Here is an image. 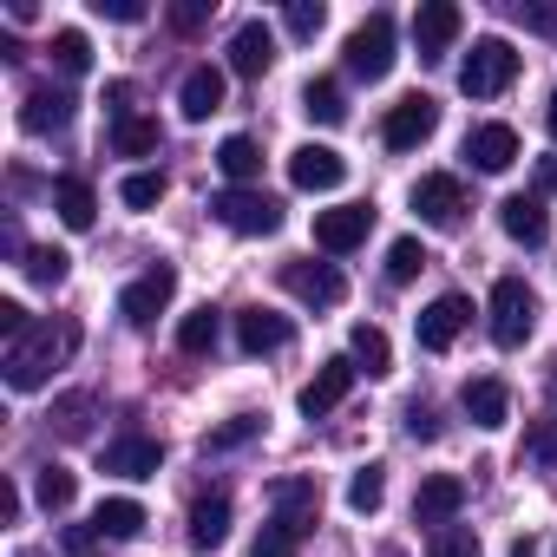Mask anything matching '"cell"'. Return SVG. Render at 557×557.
I'll return each instance as SVG.
<instances>
[{
	"label": "cell",
	"instance_id": "cell-1",
	"mask_svg": "<svg viewBox=\"0 0 557 557\" xmlns=\"http://www.w3.org/2000/svg\"><path fill=\"white\" fill-rule=\"evenodd\" d=\"M79 348V322H34L21 342H8V387L14 394H34V387H47L53 381V368L66 361Z\"/></svg>",
	"mask_w": 557,
	"mask_h": 557
},
{
	"label": "cell",
	"instance_id": "cell-2",
	"mask_svg": "<svg viewBox=\"0 0 557 557\" xmlns=\"http://www.w3.org/2000/svg\"><path fill=\"white\" fill-rule=\"evenodd\" d=\"M511 79H518V47L498 40V34L472 40V53L459 60V92H466V99H498Z\"/></svg>",
	"mask_w": 557,
	"mask_h": 557
},
{
	"label": "cell",
	"instance_id": "cell-3",
	"mask_svg": "<svg viewBox=\"0 0 557 557\" xmlns=\"http://www.w3.org/2000/svg\"><path fill=\"white\" fill-rule=\"evenodd\" d=\"M492 322V342L498 348H524L531 342V329H537V296H531V283H524V275H498V283H492V309H485Z\"/></svg>",
	"mask_w": 557,
	"mask_h": 557
},
{
	"label": "cell",
	"instance_id": "cell-4",
	"mask_svg": "<svg viewBox=\"0 0 557 557\" xmlns=\"http://www.w3.org/2000/svg\"><path fill=\"white\" fill-rule=\"evenodd\" d=\"M348 73L368 79V86L394 73V14H368V21L348 34Z\"/></svg>",
	"mask_w": 557,
	"mask_h": 557
},
{
	"label": "cell",
	"instance_id": "cell-5",
	"mask_svg": "<svg viewBox=\"0 0 557 557\" xmlns=\"http://www.w3.org/2000/svg\"><path fill=\"white\" fill-rule=\"evenodd\" d=\"M171 296H177V269L171 262H158V269H145L138 283H125L119 289V315L132 322V329H151L164 309H171Z\"/></svg>",
	"mask_w": 557,
	"mask_h": 557
},
{
	"label": "cell",
	"instance_id": "cell-6",
	"mask_svg": "<svg viewBox=\"0 0 557 557\" xmlns=\"http://www.w3.org/2000/svg\"><path fill=\"white\" fill-rule=\"evenodd\" d=\"M210 210H216V223L236 230V236H269V230H283V203H275L269 190H223Z\"/></svg>",
	"mask_w": 557,
	"mask_h": 557
},
{
	"label": "cell",
	"instance_id": "cell-7",
	"mask_svg": "<svg viewBox=\"0 0 557 557\" xmlns=\"http://www.w3.org/2000/svg\"><path fill=\"white\" fill-rule=\"evenodd\" d=\"M440 132V106L426 99V92H413V99H400L387 119H381V145L387 151H420L426 138Z\"/></svg>",
	"mask_w": 557,
	"mask_h": 557
},
{
	"label": "cell",
	"instance_id": "cell-8",
	"mask_svg": "<svg viewBox=\"0 0 557 557\" xmlns=\"http://www.w3.org/2000/svg\"><path fill=\"white\" fill-rule=\"evenodd\" d=\"M283 289L302 296L309 309H342L348 302V275L335 262H283Z\"/></svg>",
	"mask_w": 557,
	"mask_h": 557
},
{
	"label": "cell",
	"instance_id": "cell-9",
	"mask_svg": "<svg viewBox=\"0 0 557 557\" xmlns=\"http://www.w3.org/2000/svg\"><path fill=\"white\" fill-rule=\"evenodd\" d=\"M413 210H420V223H433V230H459V216H466V184H459L453 171H426V177L413 184Z\"/></svg>",
	"mask_w": 557,
	"mask_h": 557
},
{
	"label": "cell",
	"instance_id": "cell-10",
	"mask_svg": "<svg viewBox=\"0 0 557 557\" xmlns=\"http://www.w3.org/2000/svg\"><path fill=\"white\" fill-rule=\"evenodd\" d=\"M289 184L296 190H342L348 184V158L335 145H296L289 151Z\"/></svg>",
	"mask_w": 557,
	"mask_h": 557
},
{
	"label": "cell",
	"instance_id": "cell-11",
	"mask_svg": "<svg viewBox=\"0 0 557 557\" xmlns=\"http://www.w3.org/2000/svg\"><path fill=\"white\" fill-rule=\"evenodd\" d=\"M368 230H374V210H368V203L315 210V249H329V256H348V249H361V243H368Z\"/></svg>",
	"mask_w": 557,
	"mask_h": 557
},
{
	"label": "cell",
	"instance_id": "cell-12",
	"mask_svg": "<svg viewBox=\"0 0 557 557\" xmlns=\"http://www.w3.org/2000/svg\"><path fill=\"white\" fill-rule=\"evenodd\" d=\"M289 342H296L289 315H275V309H262V302L236 315V348H243V355H283Z\"/></svg>",
	"mask_w": 557,
	"mask_h": 557
},
{
	"label": "cell",
	"instance_id": "cell-13",
	"mask_svg": "<svg viewBox=\"0 0 557 557\" xmlns=\"http://www.w3.org/2000/svg\"><path fill=\"white\" fill-rule=\"evenodd\" d=\"M466 322H472V302H466V296L426 302V309H420V348H426V355H446V348L466 335Z\"/></svg>",
	"mask_w": 557,
	"mask_h": 557
},
{
	"label": "cell",
	"instance_id": "cell-14",
	"mask_svg": "<svg viewBox=\"0 0 557 557\" xmlns=\"http://www.w3.org/2000/svg\"><path fill=\"white\" fill-rule=\"evenodd\" d=\"M355 374H361V368H355V355H335V361H322V374H315V381L302 387V400H296V407H302L309 420H322V413H335V407L348 400V387H355Z\"/></svg>",
	"mask_w": 557,
	"mask_h": 557
},
{
	"label": "cell",
	"instance_id": "cell-15",
	"mask_svg": "<svg viewBox=\"0 0 557 557\" xmlns=\"http://www.w3.org/2000/svg\"><path fill=\"white\" fill-rule=\"evenodd\" d=\"M269 498H275V524H289L296 537L315 531V518H322V485L315 479H283Z\"/></svg>",
	"mask_w": 557,
	"mask_h": 557
},
{
	"label": "cell",
	"instance_id": "cell-16",
	"mask_svg": "<svg viewBox=\"0 0 557 557\" xmlns=\"http://www.w3.org/2000/svg\"><path fill=\"white\" fill-rule=\"evenodd\" d=\"M459 505H466V479H453V472H426L420 479V492H413V518L420 524H453L459 518Z\"/></svg>",
	"mask_w": 557,
	"mask_h": 557
},
{
	"label": "cell",
	"instance_id": "cell-17",
	"mask_svg": "<svg viewBox=\"0 0 557 557\" xmlns=\"http://www.w3.org/2000/svg\"><path fill=\"white\" fill-rule=\"evenodd\" d=\"M459 27H466V14L453 8V0H426V8L413 14V47H420V60H440V53L459 40Z\"/></svg>",
	"mask_w": 557,
	"mask_h": 557
},
{
	"label": "cell",
	"instance_id": "cell-18",
	"mask_svg": "<svg viewBox=\"0 0 557 557\" xmlns=\"http://www.w3.org/2000/svg\"><path fill=\"white\" fill-rule=\"evenodd\" d=\"M73 106H79V99H73L66 86H34V92L21 99V125H27L34 138H40V132H66V125H73Z\"/></svg>",
	"mask_w": 557,
	"mask_h": 557
},
{
	"label": "cell",
	"instance_id": "cell-19",
	"mask_svg": "<svg viewBox=\"0 0 557 557\" xmlns=\"http://www.w3.org/2000/svg\"><path fill=\"white\" fill-rule=\"evenodd\" d=\"M459 407L472 413V426L498 433V426L511 420V387H505V381H492V374H479V381H466V387H459Z\"/></svg>",
	"mask_w": 557,
	"mask_h": 557
},
{
	"label": "cell",
	"instance_id": "cell-20",
	"mask_svg": "<svg viewBox=\"0 0 557 557\" xmlns=\"http://www.w3.org/2000/svg\"><path fill=\"white\" fill-rule=\"evenodd\" d=\"M269 66H275V34H269L262 21H243V27H236V40H230V73L262 79Z\"/></svg>",
	"mask_w": 557,
	"mask_h": 557
},
{
	"label": "cell",
	"instance_id": "cell-21",
	"mask_svg": "<svg viewBox=\"0 0 557 557\" xmlns=\"http://www.w3.org/2000/svg\"><path fill=\"white\" fill-rule=\"evenodd\" d=\"M498 223H505V236L524 243V249H544V243H550L544 197H505V203H498Z\"/></svg>",
	"mask_w": 557,
	"mask_h": 557
},
{
	"label": "cell",
	"instance_id": "cell-22",
	"mask_svg": "<svg viewBox=\"0 0 557 557\" xmlns=\"http://www.w3.org/2000/svg\"><path fill=\"white\" fill-rule=\"evenodd\" d=\"M158 466H164V446L145 440V433H125V440L106 446V472H119V479H151Z\"/></svg>",
	"mask_w": 557,
	"mask_h": 557
},
{
	"label": "cell",
	"instance_id": "cell-23",
	"mask_svg": "<svg viewBox=\"0 0 557 557\" xmlns=\"http://www.w3.org/2000/svg\"><path fill=\"white\" fill-rule=\"evenodd\" d=\"M466 158H472L479 171H511V164H518V132L492 119V125H479V132L466 138Z\"/></svg>",
	"mask_w": 557,
	"mask_h": 557
},
{
	"label": "cell",
	"instance_id": "cell-24",
	"mask_svg": "<svg viewBox=\"0 0 557 557\" xmlns=\"http://www.w3.org/2000/svg\"><path fill=\"white\" fill-rule=\"evenodd\" d=\"M177 106H184V119H190V125H203L210 112H223V73H216V66H190V73H184Z\"/></svg>",
	"mask_w": 557,
	"mask_h": 557
},
{
	"label": "cell",
	"instance_id": "cell-25",
	"mask_svg": "<svg viewBox=\"0 0 557 557\" xmlns=\"http://www.w3.org/2000/svg\"><path fill=\"white\" fill-rule=\"evenodd\" d=\"M53 210H60V223H66V230H92L99 197H92V184H86V177H53Z\"/></svg>",
	"mask_w": 557,
	"mask_h": 557
},
{
	"label": "cell",
	"instance_id": "cell-26",
	"mask_svg": "<svg viewBox=\"0 0 557 557\" xmlns=\"http://www.w3.org/2000/svg\"><path fill=\"white\" fill-rule=\"evenodd\" d=\"M216 171H223L236 190H249V177H262V145H256V138H243V132H236V138H223V145H216Z\"/></svg>",
	"mask_w": 557,
	"mask_h": 557
},
{
	"label": "cell",
	"instance_id": "cell-27",
	"mask_svg": "<svg viewBox=\"0 0 557 557\" xmlns=\"http://www.w3.org/2000/svg\"><path fill=\"white\" fill-rule=\"evenodd\" d=\"M223 537H230V498L210 492V498L190 505V544H197V550H216Z\"/></svg>",
	"mask_w": 557,
	"mask_h": 557
},
{
	"label": "cell",
	"instance_id": "cell-28",
	"mask_svg": "<svg viewBox=\"0 0 557 557\" xmlns=\"http://www.w3.org/2000/svg\"><path fill=\"white\" fill-rule=\"evenodd\" d=\"M92 531H99V537H138V531H145V505H138V498H99Z\"/></svg>",
	"mask_w": 557,
	"mask_h": 557
},
{
	"label": "cell",
	"instance_id": "cell-29",
	"mask_svg": "<svg viewBox=\"0 0 557 557\" xmlns=\"http://www.w3.org/2000/svg\"><path fill=\"white\" fill-rule=\"evenodd\" d=\"M158 145H164L158 119H138V112H132V119H119V125H112V151H119V158H151Z\"/></svg>",
	"mask_w": 557,
	"mask_h": 557
},
{
	"label": "cell",
	"instance_id": "cell-30",
	"mask_svg": "<svg viewBox=\"0 0 557 557\" xmlns=\"http://www.w3.org/2000/svg\"><path fill=\"white\" fill-rule=\"evenodd\" d=\"M216 342H223V315H216L210 302H203V309H190V315L177 322V348H184V355H210Z\"/></svg>",
	"mask_w": 557,
	"mask_h": 557
},
{
	"label": "cell",
	"instance_id": "cell-31",
	"mask_svg": "<svg viewBox=\"0 0 557 557\" xmlns=\"http://www.w3.org/2000/svg\"><path fill=\"white\" fill-rule=\"evenodd\" d=\"M348 355L381 381V374H394V348H387V335L374 329V322H355V335H348Z\"/></svg>",
	"mask_w": 557,
	"mask_h": 557
},
{
	"label": "cell",
	"instance_id": "cell-32",
	"mask_svg": "<svg viewBox=\"0 0 557 557\" xmlns=\"http://www.w3.org/2000/svg\"><path fill=\"white\" fill-rule=\"evenodd\" d=\"M302 112H309L315 125H342V119H348V99H342L335 79H309V86H302Z\"/></svg>",
	"mask_w": 557,
	"mask_h": 557
},
{
	"label": "cell",
	"instance_id": "cell-33",
	"mask_svg": "<svg viewBox=\"0 0 557 557\" xmlns=\"http://www.w3.org/2000/svg\"><path fill=\"white\" fill-rule=\"evenodd\" d=\"M34 498H40V511H66V505L79 498V479H73L66 466H40V472H34Z\"/></svg>",
	"mask_w": 557,
	"mask_h": 557
},
{
	"label": "cell",
	"instance_id": "cell-34",
	"mask_svg": "<svg viewBox=\"0 0 557 557\" xmlns=\"http://www.w3.org/2000/svg\"><path fill=\"white\" fill-rule=\"evenodd\" d=\"M47 53H53V66H60V73H92V40H86L79 27H60Z\"/></svg>",
	"mask_w": 557,
	"mask_h": 557
},
{
	"label": "cell",
	"instance_id": "cell-35",
	"mask_svg": "<svg viewBox=\"0 0 557 557\" xmlns=\"http://www.w3.org/2000/svg\"><path fill=\"white\" fill-rule=\"evenodd\" d=\"M256 433H262V413H236V420H223V426L203 433V453H236V446H249Z\"/></svg>",
	"mask_w": 557,
	"mask_h": 557
},
{
	"label": "cell",
	"instance_id": "cell-36",
	"mask_svg": "<svg viewBox=\"0 0 557 557\" xmlns=\"http://www.w3.org/2000/svg\"><path fill=\"white\" fill-rule=\"evenodd\" d=\"M381 498H387V466H361V472L348 479V505H355L361 518H374Z\"/></svg>",
	"mask_w": 557,
	"mask_h": 557
},
{
	"label": "cell",
	"instance_id": "cell-37",
	"mask_svg": "<svg viewBox=\"0 0 557 557\" xmlns=\"http://www.w3.org/2000/svg\"><path fill=\"white\" fill-rule=\"evenodd\" d=\"M27 283H40V289H60L66 283V269H73V256L66 249H27Z\"/></svg>",
	"mask_w": 557,
	"mask_h": 557
},
{
	"label": "cell",
	"instance_id": "cell-38",
	"mask_svg": "<svg viewBox=\"0 0 557 557\" xmlns=\"http://www.w3.org/2000/svg\"><path fill=\"white\" fill-rule=\"evenodd\" d=\"M426 557H485V544H479L472 524H440L433 544H426Z\"/></svg>",
	"mask_w": 557,
	"mask_h": 557
},
{
	"label": "cell",
	"instance_id": "cell-39",
	"mask_svg": "<svg viewBox=\"0 0 557 557\" xmlns=\"http://www.w3.org/2000/svg\"><path fill=\"white\" fill-rule=\"evenodd\" d=\"M119 197H125V210H158L164 203V171H132L119 184Z\"/></svg>",
	"mask_w": 557,
	"mask_h": 557
},
{
	"label": "cell",
	"instance_id": "cell-40",
	"mask_svg": "<svg viewBox=\"0 0 557 557\" xmlns=\"http://www.w3.org/2000/svg\"><path fill=\"white\" fill-rule=\"evenodd\" d=\"M426 262H433V256L420 249V236H400V243L387 249V283H413V275H420Z\"/></svg>",
	"mask_w": 557,
	"mask_h": 557
},
{
	"label": "cell",
	"instance_id": "cell-41",
	"mask_svg": "<svg viewBox=\"0 0 557 557\" xmlns=\"http://www.w3.org/2000/svg\"><path fill=\"white\" fill-rule=\"evenodd\" d=\"M511 21H524L531 34L557 40V8H550V0H511Z\"/></svg>",
	"mask_w": 557,
	"mask_h": 557
},
{
	"label": "cell",
	"instance_id": "cell-42",
	"mask_svg": "<svg viewBox=\"0 0 557 557\" xmlns=\"http://www.w3.org/2000/svg\"><path fill=\"white\" fill-rule=\"evenodd\" d=\"M322 21H329V8H322V0H296V8L283 14V27H289L296 40H315V34H322Z\"/></svg>",
	"mask_w": 557,
	"mask_h": 557
},
{
	"label": "cell",
	"instance_id": "cell-43",
	"mask_svg": "<svg viewBox=\"0 0 557 557\" xmlns=\"http://www.w3.org/2000/svg\"><path fill=\"white\" fill-rule=\"evenodd\" d=\"M296 544H302V537H296V531H289V524H275V518H269V524H262V537H256V550H249V557H296Z\"/></svg>",
	"mask_w": 557,
	"mask_h": 557
},
{
	"label": "cell",
	"instance_id": "cell-44",
	"mask_svg": "<svg viewBox=\"0 0 557 557\" xmlns=\"http://www.w3.org/2000/svg\"><path fill=\"white\" fill-rule=\"evenodd\" d=\"M524 453H531L537 466H557V420H537V426L524 433Z\"/></svg>",
	"mask_w": 557,
	"mask_h": 557
},
{
	"label": "cell",
	"instance_id": "cell-45",
	"mask_svg": "<svg viewBox=\"0 0 557 557\" xmlns=\"http://www.w3.org/2000/svg\"><path fill=\"white\" fill-rule=\"evenodd\" d=\"M86 413H92V394H66V400H60V433L79 440V433H86Z\"/></svg>",
	"mask_w": 557,
	"mask_h": 557
},
{
	"label": "cell",
	"instance_id": "cell-46",
	"mask_svg": "<svg viewBox=\"0 0 557 557\" xmlns=\"http://www.w3.org/2000/svg\"><path fill=\"white\" fill-rule=\"evenodd\" d=\"M99 21H119V27H138L145 21V0H92Z\"/></svg>",
	"mask_w": 557,
	"mask_h": 557
},
{
	"label": "cell",
	"instance_id": "cell-47",
	"mask_svg": "<svg viewBox=\"0 0 557 557\" xmlns=\"http://www.w3.org/2000/svg\"><path fill=\"white\" fill-rule=\"evenodd\" d=\"M203 21H210V8H203V0H177V8H171V27H177V34H197Z\"/></svg>",
	"mask_w": 557,
	"mask_h": 557
},
{
	"label": "cell",
	"instance_id": "cell-48",
	"mask_svg": "<svg viewBox=\"0 0 557 557\" xmlns=\"http://www.w3.org/2000/svg\"><path fill=\"white\" fill-rule=\"evenodd\" d=\"M27 329H34V315H27L21 302H0V335H8V342H21Z\"/></svg>",
	"mask_w": 557,
	"mask_h": 557
},
{
	"label": "cell",
	"instance_id": "cell-49",
	"mask_svg": "<svg viewBox=\"0 0 557 557\" xmlns=\"http://www.w3.org/2000/svg\"><path fill=\"white\" fill-rule=\"evenodd\" d=\"M106 106H112V125L132 119V79H112V86H106Z\"/></svg>",
	"mask_w": 557,
	"mask_h": 557
},
{
	"label": "cell",
	"instance_id": "cell-50",
	"mask_svg": "<svg viewBox=\"0 0 557 557\" xmlns=\"http://www.w3.org/2000/svg\"><path fill=\"white\" fill-rule=\"evenodd\" d=\"M407 433H413V440H440V420L413 400V407H407Z\"/></svg>",
	"mask_w": 557,
	"mask_h": 557
},
{
	"label": "cell",
	"instance_id": "cell-51",
	"mask_svg": "<svg viewBox=\"0 0 557 557\" xmlns=\"http://www.w3.org/2000/svg\"><path fill=\"white\" fill-rule=\"evenodd\" d=\"M537 197H557V158H537Z\"/></svg>",
	"mask_w": 557,
	"mask_h": 557
},
{
	"label": "cell",
	"instance_id": "cell-52",
	"mask_svg": "<svg viewBox=\"0 0 557 557\" xmlns=\"http://www.w3.org/2000/svg\"><path fill=\"white\" fill-rule=\"evenodd\" d=\"M0 518H8V524L21 518V485H14V479H8V485H0Z\"/></svg>",
	"mask_w": 557,
	"mask_h": 557
},
{
	"label": "cell",
	"instance_id": "cell-53",
	"mask_svg": "<svg viewBox=\"0 0 557 557\" xmlns=\"http://www.w3.org/2000/svg\"><path fill=\"white\" fill-rule=\"evenodd\" d=\"M92 537H99V531H66V550H73V557H92Z\"/></svg>",
	"mask_w": 557,
	"mask_h": 557
},
{
	"label": "cell",
	"instance_id": "cell-54",
	"mask_svg": "<svg viewBox=\"0 0 557 557\" xmlns=\"http://www.w3.org/2000/svg\"><path fill=\"white\" fill-rule=\"evenodd\" d=\"M511 557H537V544H531V537H518V544H511Z\"/></svg>",
	"mask_w": 557,
	"mask_h": 557
},
{
	"label": "cell",
	"instance_id": "cell-55",
	"mask_svg": "<svg viewBox=\"0 0 557 557\" xmlns=\"http://www.w3.org/2000/svg\"><path fill=\"white\" fill-rule=\"evenodd\" d=\"M544 125H550V138H557V92H550V112H544Z\"/></svg>",
	"mask_w": 557,
	"mask_h": 557
},
{
	"label": "cell",
	"instance_id": "cell-56",
	"mask_svg": "<svg viewBox=\"0 0 557 557\" xmlns=\"http://www.w3.org/2000/svg\"><path fill=\"white\" fill-rule=\"evenodd\" d=\"M381 557H400V550H381Z\"/></svg>",
	"mask_w": 557,
	"mask_h": 557
}]
</instances>
